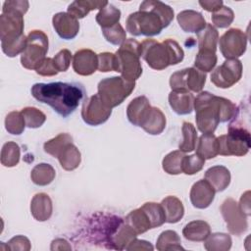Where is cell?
<instances>
[{
    "mask_svg": "<svg viewBox=\"0 0 251 251\" xmlns=\"http://www.w3.org/2000/svg\"><path fill=\"white\" fill-rule=\"evenodd\" d=\"M30 92L33 98L49 105L63 118L73 114L85 95L81 84L61 81L35 83L31 86Z\"/></svg>",
    "mask_w": 251,
    "mask_h": 251,
    "instance_id": "obj_1",
    "label": "cell"
},
{
    "mask_svg": "<svg viewBox=\"0 0 251 251\" xmlns=\"http://www.w3.org/2000/svg\"><path fill=\"white\" fill-rule=\"evenodd\" d=\"M174 17V10L169 5L161 1L145 0L140 4L139 11L127 17L126 31L134 36L158 35L170 25Z\"/></svg>",
    "mask_w": 251,
    "mask_h": 251,
    "instance_id": "obj_2",
    "label": "cell"
},
{
    "mask_svg": "<svg viewBox=\"0 0 251 251\" xmlns=\"http://www.w3.org/2000/svg\"><path fill=\"white\" fill-rule=\"evenodd\" d=\"M195 120L202 133H214L219 123L230 121L236 114V106L228 99L201 91L194 98Z\"/></svg>",
    "mask_w": 251,
    "mask_h": 251,
    "instance_id": "obj_3",
    "label": "cell"
},
{
    "mask_svg": "<svg viewBox=\"0 0 251 251\" xmlns=\"http://www.w3.org/2000/svg\"><path fill=\"white\" fill-rule=\"evenodd\" d=\"M140 57L154 70L162 71L171 65H176L183 60L184 52L174 39L158 42L154 39H145L140 43Z\"/></svg>",
    "mask_w": 251,
    "mask_h": 251,
    "instance_id": "obj_4",
    "label": "cell"
},
{
    "mask_svg": "<svg viewBox=\"0 0 251 251\" xmlns=\"http://www.w3.org/2000/svg\"><path fill=\"white\" fill-rule=\"evenodd\" d=\"M228 125L227 134L217 137L218 155L241 157L250 149V133L242 125V121L233 117Z\"/></svg>",
    "mask_w": 251,
    "mask_h": 251,
    "instance_id": "obj_5",
    "label": "cell"
},
{
    "mask_svg": "<svg viewBox=\"0 0 251 251\" xmlns=\"http://www.w3.org/2000/svg\"><path fill=\"white\" fill-rule=\"evenodd\" d=\"M116 72L122 75L126 80L135 82L142 75L140 62V43L128 38L120 46L116 54Z\"/></svg>",
    "mask_w": 251,
    "mask_h": 251,
    "instance_id": "obj_6",
    "label": "cell"
},
{
    "mask_svg": "<svg viewBox=\"0 0 251 251\" xmlns=\"http://www.w3.org/2000/svg\"><path fill=\"white\" fill-rule=\"evenodd\" d=\"M135 82L126 80L122 76L106 77L98 83V95L110 108L122 104L133 91Z\"/></svg>",
    "mask_w": 251,
    "mask_h": 251,
    "instance_id": "obj_7",
    "label": "cell"
},
{
    "mask_svg": "<svg viewBox=\"0 0 251 251\" xmlns=\"http://www.w3.org/2000/svg\"><path fill=\"white\" fill-rule=\"evenodd\" d=\"M48 37L41 30H32L27 35L26 46L21 54L22 66L27 70H35L46 58Z\"/></svg>",
    "mask_w": 251,
    "mask_h": 251,
    "instance_id": "obj_8",
    "label": "cell"
},
{
    "mask_svg": "<svg viewBox=\"0 0 251 251\" xmlns=\"http://www.w3.org/2000/svg\"><path fill=\"white\" fill-rule=\"evenodd\" d=\"M205 82L206 74L194 67L177 71L170 77V86L174 91L201 92Z\"/></svg>",
    "mask_w": 251,
    "mask_h": 251,
    "instance_id": "obj_9",
    "label": "cell"
},
{
    "mask_svg": "<svg viewBox=\"0 0 251 251\" xmlns=\"http://www.w3.org/2000/svg\"><path fill=\"white\" fill-rule=\"evenodd\" d=\"M242 76V64L238 59H226L211 74V81L220 88H229Z\"/></svg>",
    "mask_w": 251,
    "mask_h": 251,
    "instance_id": "obj_10",
    "label": "cell"
},
{
    "mask_svg": "<svg viewBox=\"0 0 251 251\" xmlns=\"http://www.w3.org/2000/svg\"><path fill=\"white\" fill-rule=\"evenodd\" d=\"M218 41L221 53L226 59H237L246 51L247 36L239 28H229Z\"/></svg>",
    "mask_w": 251,
    "mask_h": 251,
    "instance_id": "obj_11",
    "label": "cell"
},
{
    "mask_svg": "<svg viewBox=\"0 0 251 251\" xmlns=\"http://www.w3.org/2000/svg\"><path fill=\"white\" fill-rule=\"evenodd\" d=\"M112 108L108 107L97 94L86 98L81 108V118L89 126H99L108 121Z\"/></svg>",
    "mask_w": 251,
    "mask_h": 251,
    "instance_id": "obj_12",
    "label": "cell"
},
{
    "mask_svg": "<svg viewBox=\"0 0 251 251\" xmlns=\"http://www.w3.org/2000/svg\"><path fill=\"white\" fill-rule=\"evenodd\" d=\"M221 213L226 222V228L231 234L239 236L247 230V216L241 212L234 199H226L221 206Z\"/></svg>",
    "mask_w": 251,
    "mask_h": 251,
    "instance_id": "obj_13",
    "label": "cell"
},
{
    "mask_svg": "<svg viewBox=\"0 0 251 251\" xmlns=\"http://www.w3.org/2000/svg\"><path fill=\"white\" fill-rule=\"evenodd\" d=\"M24 34V14L19 11L2 9L0 16L1 41L20 37Z\"/></svg>",
    "mask_w": 251,
    "mask_h": 251,
    "instance_id": "obj_14",
    "label": "cell"
},
{
    "mask_svg": "<svg viewBox=\"0 0 251 251\" xmlns=\"http://www.w3.org/2000/svg\"><path fill=\"white\" fill-rule=\"evenodd\" d=\"M137 233L122 219H116L110 224L107 237L113 248L124 250L136 238Z\"/></svg>",
    "mask_w": 251,
    "mask_h": 251,
    "instance_id": "obj_15",
    "label": "cell"
},
{
    "mask_svg": "<svg viewBox=\"0 0 251 251\" xmlns=\"http://www.w3.org/2000/svg\"><path fill=\"white\" fill-rule=\"evenodd\" d=\"M52 24L57 34L66 40L74 39L79 31L78 20L66 12L55 14L52 19Z\"/></svg>",
    "mask_w": 251,
    "mask_h": 251,
    "instance_id": "obj_16",
    "label": "cell"
},
{
    "mask_svg": "<svg viewBox=\"0 0 251 251\" xmlns=\"http://www.w3.org/2000/svg\"><path fill=\"white\" fill-rule=\"evenodd\" d=\"M73 69L79 75H90L98 70V55L90 49H81L73 56Z\"/></svg>",
    "mask_w": 251,
    "mask_h": 251,
    "instance_id": "obj_17",
    "label": "cell"
},
{
    "mask_svg": "<svg viewBox=\"0 0 251 251\" xmlns=\"http://www.w3.org/2000/svg\"><path fill=\"white\" fill-rule=\"evenodd\" d=\"M215 193L214 187L206 179H200L191 187L189 194L191 204L197 209H205L214 201Z\"/></svg>",
    "mask_w": 251,
    "mask_h": 251,
    "instance_id": "obj_18",
    "label": "cell"
},
{
    "mask_svg": "<svg viewBox=\"0 0 251 251\" xmlns=\"http://www.w3.org/2000/svg\"><path fill=\"white\" fill-rule=\"evenodd\" d=\"M177 23L185 32L198 33L206 26L207 23L201 13L194 10H184L177 14Z\"/></svg>",
    "mask_w": 251,
    "mask_h": 251,
    "instance_id": "obj_19",
    "label": "cell"
},
{
    "mask_svg": "<svg viewBox=\"0 0 251 251\" xmlns=\"http://www.w3.org/2000/svg\"><path fill=\"white\" fill-rule=\"evenodd\" d=\"M149 100L145 96H138L131 100L126 108V117L130 124L140 126L151 110Z\"/></svg>",
    "mask_w": 251,
    "mask_h": 251,
    "instance_id": "obj_20",
    "label": "cell"
},
{
    "mask_svg": "<svg viewBox=\"0 0 251 251\" xmlns=\"http://www.w3.org/2000/svg\"><path fill=\"white\" fill-rule=\"evenodd\" d=\"M169 104L177 115H187L194 109V96L188 91L172 90L169 94Z\"/></svg>",
    "mask_w": 251,
    "mask_h": 251,
    "instance_id": "obj_21",
    "label": "cell"
},
{
    "mask_svg": "<svg viewBox=\"0 0 251 251\" xmlns=\"http://www.w3.org/2000/svg\"><path fill=\"white\" fill-rule=\"evenodd\" d=\"M205 179L214 187L216 192H222L230 183V172L225 166L217 165L206 171Z\"/></svg>",
    "mask_w": 251,
    "mask_h": 251,
    "instance_id": "obj_22",
    "label": "cell"
},
{
    "mask_svg": "<svg viewBox=\"0 0 251 251\" xmlns=\"http://www.w3.org/2000/svg\"><path fill=\"white\" fill-rule=\"evenodd\" d=\"M53 211L51 198L46 193H37L30 202V212L32 217L38 222L50 219Z\"/></svg>",
    "mask_w": 251,
    "mask_h": 251,
    "instance_id": "obj_23",
    "label": "cell"
},
{
    "mask_svg": "<svg viewBox=\"0 0 251 251\" xmlns=\"http://www.w3.org/2000/svg\"><path fill=\"white\" fill-rule=\"evenodd\" d=\"M166 123L164 113L157 107H151L150 112L142 122L140 127L151 135H158L165 129Z\"/></svg>",
    "mask_w": 251,
    "mask_h": 251,
    "instance_id": "obj_24",
    "label": "cell"
},
{
    "mask_svg": "<svg viewBox=\"0 0 251 251\" xmlns=\"http://www.w3.org/2000/svg\"><path fill=\"white\" fill-rule=\"evenodd\" d=\"M211 233V227L205 221L196 220L185 225L182 229V235L189 241H204Z\"/></svg>",
    "mask_w": 251,
    "mask_h": 251,
    "instance_id": "obj_25",
    "label": "cell"
},
{
    "mask_svg": "<svg viewBox=\"0 0 251 251\" xmlns=\"http://www.w3.org/2000/svg\"><path fill=\"white\" fill-rule=\"evenodd\" d=\"M109 2L98 0H78L74 1L68 6V12L71 16L78 19H83L90 11L95 9H102Z\"/></svg>",
    "mask_w": 251,
    "mask_h": 251,
    "instance_id": "obj_26",
    "label": "cell"
},
{
    "mask_svg": "<svg viewBox=\"0 0 251 251\" xmlns=\"http://www.w3.org/2000/svg\"><path fill=\"white\" fill-rule=\"evenodd\" d=\"M161 205L164 209L167 223L176 224L182 219L184 215V207L177 197L167 196L162 200Z\"/></svg>",
    "mask_w": 251,
    "mask_h": 251,
    "instance_id": "obj_27",
    "label": "cell"
},
{
    "mask_svg": "<svg viewBox=\"0 0 251 251\" xmlns=\"http://www.w3.org/2000/svg\"><path fill=\"white\" fill-rule=\"evenodd\" d=\"M57 159L61 167L66 171L75 170L81 161V155L75 145L72 143L67 144L58 155Z\"/></svg>",
    "mask_w": 251,
    "mask_h": 251,
    "instance_id": "obj_28",
    "label": "cell"
},
{
    "mask_svg": "<svg viewBox=\"0 0 251 251\" xmlns=\"http://www.w3.org/2000/svg\"><path fill=\"white\" fill-rule=\"evenodd\" d=\"M196 154L204 160L215 158L218 155L217 137L213 133H203L197 141Z\"/></svg>",
    "mask_w": 251,
    "mask_h": 251,
    "instance_id": "obj_29",
    "label": "cell"
},
{
    "mask_svg": "<svg viewBox=\"0 0 251 251\" xmlns=\"http://www.w3.org/2000/svg\"><path fill=\"white\" fill-rule=\"evenodd\" d=\"M125 222L138 234L146 232L151 229L150 220L145 211L140 207L131 211L125 219Z\"/></svg>",
    "mask_w": 251,
    "mask_h": 251,
    "instance_id": "obj_30",
    "label": "cell"
},
{
    "mask_svg": "<svg viewBox=\"0 0 251 251\" xmlns=\"http://www.w3.org/2000/svg\"><path fill=\"white\" fill-rule=\"evenodd\" d=\"M56 176L54 168L46 163H40L34 166L30 173V178L32 182L39 186H45L50 184Z\"/></svg>",
    "mask_w": 251,
    "mask_h": 251,
    "instance_id": "obj_31",
    "label": "cell"
},
{
    "mask_svg": "<svg viewBox=\"0 0 251 251\" xmlns=\"http://www.w3.org/2000/svg\"><path fill=\"white\" fill-rule=\"evenodd\" d=\"M120 19L121 11L110 3L100 9L95 18L97 24L101 26V28H107L115 25L120 22Z\"/></svg>",
    "mask_w": 251,
    "mask_h": 251,
    "instance_id": "obj_32",
    "label": "cell"
},
{
    "mask_svg": "<svg viewBox=\"0 0 251 251\" xmlns=\"http://www.w3.org/2000/svg\"><path fill=\"white\" fill-rule=\"evenodd\" d=\"M197 39L199 50L206 49L216 52L217 43L219 40V32L211 24H207L204 29L197 33Z\"/></svg>",
    "mask_w": 251,
    "mask_h": 251,
    "instance_id": "obj_33",
    "label": "cell"
},
{
    "mask_svg": "<svg viewBox=\"0 0 251 251\" xmlns=\"http://www.w3.org/2000/svg\"><path fill=\"white\" fill-rule=\"evenodd\" d=\"M156 248L159 251L184 250V248L181 246L180 237L175 230L163 231L157 239Z\"/></svg>",
    "mask_w": 251,
    "mask_h": 251,
    "instance_id": "obj_34",
    "label": "cell"
},
{
    "mask_svg": "<svg viewBox=\"0 0 251 251\" xmlns=\"http://www.w3.org/2000/svg\"><path fill=\"white\" fill-rule=\"evenodd\" d=\"M204 241V247L208 251H227L232 243L230 235L223 232L210 233Z\"/></svg>",
    "mask_w": 251,
    "mask_h": 251,
    "instance_id": "obj_35",
    "label": "cell"
},
{
    "mask_svg": "<svg viewBox=\"0 0 251 251\" xmlns=\"http://www.w3.org/2000/svg\"><path fill=\"white\" fill-rule=\"evenodd\" d=\"M184 153L180 150H175L165 156L162 162L163 170L169 175H179L182 173V162Z\"/></svg>",
    "mask_w": 251,
    "mask_h": 251,
    "instance_id": "obj_36",
    "label": "cell"
},
{
    "mask_svg": "<svg viewBox=\"0 0 251 251\" xmlns=\"http://www.w3.org/2000/svg\"><path fill=\"white\" fill-rule=\"evenodd\" d=\"M21 157L20 146L14 141L6 142L1 149V164L11 168L18 165Z\"/></svg>",
    "mask_w": 251,
    "mask_h": 251,
    "instance_id": "obj_37",
    "label": "cell"
},
{
    "mask_svg": "<svg viewBox=\"0 0 251 251\" xmlns=\"http://www.w3.org/2000/svg\"><path fill=\"white\" fill-rule=\"evenodd\" d=\"M217 55L216 52L206 49H200L195 57L194 62V68L197 70L203 72V73H209L213 71L217 64Z\"/></svg>",
    "mask_w": 251,
    "mask_h": 251,
    "instance_id": "obj_38",
    "label": "cell"
},
{
    "mask_svg": "<svg viewBox=\"0 0 251 251\" xmlns=\"http://www.w3.org/2000/svg\"><path fill=\"white\" fill-rule=\"evenodd\" d=\"M141 208L147 214L152 228L161 226L164 223H166V216L161 203L158 204L155 202H146L141 206Z\"/></svg>",
    "mask_w": 251,
    "mask_h": 251,
    "instance_id": "obj_39",
    "label": "cell"
},
{
    "mask_svg": "<svg viewBox=\"0 0 251 251\" xmlns=\"http://www.w3.org/2000/svg\"><path fill=\"white\" fill-rule=\"evenodd\" d=\"M72 142L73 137L69 133H60L56 137L46 141L43 145V149L47 154L57 158L63 148Z\"/></svg>",
    "mask_w": 251,
    "mask_h": 251,
    "instance_id": "obj_40",
    "label": "cell"
},
{
    "mask_svg": "<svg viewBox=\"0 0 251 251\" xmlns=\"http://www.w3.org/2000/svg\"><path fill=\"white\" fill-rule=\"evenodd\" d=\"M182 135L183 139L181 143H179V150L184 152H191L195 149L196 147V142H197V132L196 128L191 123L184 122L182 124Z\"/></svg>",
    "mask_w": 251,
    "mask_h": 251,
    "instance_id": "obj_41",
    "label": "cell"
},
{
    "mask_svg": "<svg viewBox=\"0 0 251 251\" xmlns=\"http://www.w3.org/2000/svg\"><path fill=\"white\" fill-rule=\"evenodd\" d=\"M25 126H26L25 122L21 112H18V111L10 112L5 118V128L11 134H14V135L22 134Z\"/></svg>",
    "mask_w": 251,
    "mask_h": 251,
    "instance_id": "obj_42",
    "label": "cell"
},
{
    "mask_svg": "<svg viewBox=\"0 0 251 251\" xmlns=\"http://www.w3.org/2000/svg\"><path fill=\"white\" fill-rule=\"evenodd\" d=\"M26 41H27V36H25V34L14 39L1 41L2 51L8 57H16L17 55L22 54L24 52L26 46Z\"/></svg>",
    "mask_w": 251,
    "mask_h": 251,
    "instance_id": "obj_43",
    "label": "cell"
},
{
    "mask_svg": "<svg viewBox=\"0 0 251 251\" xmlns=\"http://www.w3.org/2000/svg\"><path fill=\"white\" fill-rule=\"evenodd\" d=\"M21 113L24 116L25 126L29 128L40 127L46 121L45 114L34 107H25Z\"/></svg>",
    "mask_w": 251,
    "mask_h": 251,
    "instance_id": "obj_44",
    "label": "cell"
},
{
    "mask_svg": "<svg viewBox=\"0 0 251 251\" xmlns=\"http://www.w3.org/2000/svg\"><path fill=\"white\" fill-rule=\"evenodd\" d=\"M105 39L113 45H122L126 39V32L120 23L107 28H102Z\"/></svg>",
    "mask_w": 251,
    "mask_h": 251,
    "instance_id": "obj_45",
    "label": "cell"
},
{
    "mask_svg": "<svg viewBox=\"0 0 251 251\" xmlns=\"http://www.w3.org/2000/svg\"><path fill=\"white\" fill-rule=\"evenodd\" d=\"M234 13L233 11L226 6H222L218 11L212 14V22L215 26L220 28H225L230 25L233 22Z\"/></svg>",
    "mask_w": 251,
    "mask_h": 251,
    "instance_id": "obj_46",
    "label": "cell"
},
{
    "mask_svg": "<svg viewBox=\"0 0 251 251\" xmlns=\"http://www.w3.org/2000/svg\"><path fill=\"white\" fill-rule=\"evenodd\" d=\"M205 160L197 154L184 156L182 162V173L185 175H194L202 170Z\"/></svg>",
    "mask_w": 251,
    "mask_h": 251,
    "instance_id": "obj_47",
    "label": "cell"
},
{
    "mask_svg": "<svg viewBox=\"0 0 251 251\" xmlns=\"http://www.w3.org/2000/svg\"><path fill=\"white\" fill-rule=\"evenodd\" d=\"M98 70L101 73L116 72V56L110 52L98 54Z\"/></svg>",
    "mask_w": 251,
    "mask_h": 251,
    "instance_id": "obj_48",
    "label": "cell"
},
{
    "mask_svg": "<svg viewBox=\"0 0 251 251\" xmlns=\"http://www.w3.org/2000/svg\"><path fill=\"white\" fill-rule=\"evenodd\" d=\"M72 59L73 56L71 51L68 49H63L54 56L53 62L58 72H66L71 65Z\"/></svg>",
    "mask_w": 251,
    "mask_h": 251,
    "instance_id": "obj_49",
    "label": "cell"
},
{
    "mask_svg": "<svg viewBox=\"0 0 251 251\" xmlns=\"http://www.w3.org/2000/svg\"><path fill=\"white\" fill-rule=\"evenodd\" d=\"M35 72L37 75H43V76H52V75H56L59 73L54 65L53 58H48V57L45 58L38 65V67L35 69Z\"/></svg>",
    "mask_w": 251,
    "mask_h": 251,
    "instance_id": "obj_50",
    "label": "cell"
},
{
    "mask_svg": "<svg viewBox=\"0 0 251 251\" xmlns=\"http://www.w3.org/2000/svg\"><path fill=\"white\" fill-rule=\"evenodd\" d=\"M8 246L9 250H20V251H28L31 248L30 241L28 240L27 237L24 235H17L11 238L8 241Z\"/></svg>",
    "mask_w": 251,
    "mask_h": 251,
    "instance_id": "obj_51",
    "label": "cell"
},
{
    "mask_svg": "<svg viewBox=\"0 0 251 251\" xmlns=\"http://www.w3.org/2000/svg\"><path fill=\"white\" fill-rule=\"evenodd\" d=\"M28 7H29V4L27 1L14 0V1H5L2 9H10V10L19 11L25 15L27 12Z\"/></svg>",
    "mask_w": 251,
    "mask_h": 251,
    "instance_id": "obj_52",
    "label": "cell"
},
{
    "mask_svg": "<svg viewBox=\"0 0 251 251\" xmlns=\"http://www.w3.org/2000/svg\"><path fill=\"white\" fill-rule=\"evenodd\" d=\"M126 250H153L150 242L135 238L126 248Z\"/></svg>",
    "mask_w": 251,
    "mask_h": 251,
    "instance_id": "obj_53",
    "label": "cell"
},
{
    "mask_svg": "<svg viewBox=\"0 0 251 251\" xmlns=\"http://www.w3.org/2000/svg\"><path fill=\"white\" fill-rule=\"evenodd\" d=\"M199 5L204 10L214 13V12L218 11L224 5V3H223L222 0H216V1H214V0H212V1L211 0L210 1L204 0V1H199Z\"/></svg>",
    "mask_w": 251,
    "mask_h": 251,
    "instance_id": "obj_54",
    "label": "cell"
},
{
    "mask_svg": "<svg viewBox=\"0 0 251 251\" xmlns=\"http://www.w3.org/2000/svg\"><path fill=\"white\" fill-rule=\"evenodd\" d=\"M238 207L242 213H244L246 216H250V191H246L244 194H242Z\"/></svg>",
    "mask_w": 251,
    "mask_h": 251,
    "instance_id": "obj_55",
    "label": "cell"
},
{
    "mask_svg": "<svg viewBox=\"0 0 251 251\" xmlns=\"http://www.w3.org/2000/svg\"><path fill=\"white\" fill-rule=\"evenodd\" d=\"M72 247L66 239L57 238L52 241L51 250H71Z\"/></svg>",
    "mask_w": 251,
    "mask_h": 251,
    "instance_id": "obj_56",
    "label": "cell"
}]
</instances>
